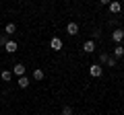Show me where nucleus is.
I'll list each match as a JSON object with an SVG mask.
<instances>
[{"label": "nucleus", "mask_w": 124, "mask_h": 115, "mask_svg": "<svg viewBox=\"0 0 124 115\" xmlns=\"http://www.w3.org/2000/svg\"><path fill=\"white\" fill-rule=\"evenodd\" d=\"M101 72H103V68L99 66V64H91V68H89V74H91L93 78H99V76H101Z\"/></svg>", "instance_id": "1"}, {"label": "nucleus", "mask_w": 124, "mask_h": 115, "mask_svg": "<svg viewBox=\"0 0 124 115\" xmlns=\"http://www.w3.org/2000/svg\"><path fill=\"white\" fill-rule=\"evenodd\" d=\"M112 39L116 41V45L122 43V39H124V29H114V33H112Z\"/></svg>", "instance_id": "2"}, {"label": "nucleus", "mask_w": 124, "mask_h": 115, "mask_svg": "<svg viewBox=\"0 0 124 115\" xmlns=\"http://www.w3.org/2000/svg\"><path fill=\"white\" fill-rule=\"evenodd\" d=\"M50 47H52L54 51H60V49H62V39H60V37H52V41H50Z\"/></svg>", "instance_id": "3"}, {"label": "nucleus", "mask_w": 124, "mask_h": 115, "mask_svg": "<svg viewBox=\"0 0 124 115\" xmlns=\"http://www.w3.org/2000/svg\"><path fill=\"white\" fill-rule=\"evenodd\" d=\"M10 72H13L15 76H19V78H21V76H25V66H23V64H15Z\"/></svg>", "instance_id": "4"}, {"label": "nucleus", "mask_w": 124, "mask_h": 115, "mask_svg": "<svg viewBox=\"0 0 124 115\" xmlns=\"http://www.w3.org/2000/svg\"><path fill=\"white\" fill-rule=\"evenodd\" d=\"M83 51L93 53V51H95V41H93V39H87V41L83 43Z\"/></svg>", "instance_id": "5"}, {"label": "nucleus", "mask_w": 124, "mask_h": 115, "mask_svg": "<svg viewBox=\"0 0 124 115\" xmlns=\"http://www.w3.org/2000/svg\"><path fill=\"white\" fill-rule=\"evenodd\" d=\"M66 33L68 35H79V25H77V23H68L66 25Z\"/></svg>", "instance_id": "6"}, {"label": "nucleus", "mask_w": 124, "mask_h": 115, "mask_svg": "<svg viewBox=\"0 0 124 115\" xmlns=\"http://www.w3.org/2000/svg\"><path fill=\"white\" fill-rule=\"evenodd\" d=\"M4 49H6V51H8V53H15V51H17V49H19V43H17V41H13V39H10L8 43L4 45Z\"/></svg>", "instance_id": "7"}, {"label": "nucleus", "mask_w": 124, "mask_h": 115, "mask_svg": "<svg viewBox=\"0 0 124 115\" xmlns=\"http://www.w3.org/2000/svg\"><path fill=\"white\" fill-rule=\"evenodd\" d=\"M108 6H110V13L112 14H118L120 10H122V4H120V2H110Z\"/></svg>", "instance_id": "8"}, {"label": "nucleus", "mask_w": 124, "mask_h": 115, "mask_svg": "<svg viewBox=\"0 0 124 115\" xmlns=\"http://www.w3.org/2000/svg\"><path fill=\"white\" fill-rule=\"evenodd\" d=\"M124 56V47H122V43H118L114 47V53H112V58H116V60H118V58H122Z\"/></svg>", "instance_id": "9"}, {"label": "nucleus", "mask_w": 124, "mask_h": 115, "mask_svg": "<svg viewBox=\"0 0 124 115\" xmlns=\"http://www.w3.org/2000/svg\"><path fill=\"white\" fill-rule=\"evenodd\" d=\"M17 84H19V86H21V89H27V86H29V84H31V80L27 78V76H21V78L17 80Z\"/></svg>", "instance_id": "10"}, {"label": "nucleus", "mask_w": 124, "mask_h": 115, "mask_svg": "<svg viewBox=\"0 0 124 115\" xmlns=\"http://www.w3.org/2000/svg\"><path fill=\"white\" fill-rule=\"evenodd\" d=\"M0 78H2V82H8V80L13 78V72L10 70H2L0 72Z\"/></svg>", "instance_id": "11"}, {"label": "nucleus", "mask_w": 124, "mask_h": 115, "mask_svg": "<svg viewBox=\"0 0 124 115\" xmlns=\"http://www.w3.org/2000/svg\"><path fill=\"white\" fill-rule=\"evenodd\" d=\"M44 70H41V68H35V70H33V78L37 80V82H39V80H44Z\"/></svg>", "instance_id": "12"}, {"label": "nucleus", "mask_w": 124, "mask_h": 115, "mask_svg": "<svg viewBox=\"0 0 124 115\" xmlns=\"http://www.w3.org/2000/svg\"><path fill=\"white\" fill-rule=\"evenodd\" d=\"M15 31H17V25H15V23H8V25H6V29H4V33H6V35H13V33Z\"/></svg>", "instance_id": "13"}, {"label": "nucleus", "mask_w": 124, "mask_h": 115, "mask_svg": "<svg viewBox=\"0 0 124 115\" xmlns=\"http://www.w3.org/2000/svg\"><path fill=\"white\" fill-rule=\"evenodd\" d=\"M108 60H110V53H108V51L99 53V64H108Z\"/></svg>", "instance_id": "14"}, {"label": "nucleus", "mask_w": 124, "mask_h": 115, "mask_svg": "<svg viewBox=\"0 0 124 115\" xmlns=\"http://www.w3.org/2000/svg\"><path fill=\"white\" fill-rule=\"evenodd\" d=\"M8 41H10V37L6 35V33H4V35H0V45H6Z\"/></svg>", "instance_id": "15"}, {"label": "nucleus", "mask_w": 124, "mask_h": 115, "mask_svg": "<svg viewBox=\"0 0 124 115\" xmlns=\"http://www.w3.org/2000/svg\"><path fill=\"white\" fill-rule=\"evenodd\" d=\"M116 64H118V60L110 56V60H108V64H106V66H110V68H116Z\"/></svg>", "instance_id": "16"}, {"label": "nucleus", "mask_w": 124, "mask_h": 115, "mask_svg": "<svg viewBox=\"0 0 124 115\" xmlns=\"http://www.w3.org/2000/svg\"><path fill=\"white\" fill-rule=\"evenodd\" d=\"M62 115H72V107H64V109H62Z\"/></svg>", "instance_id": "17"}]
</instances>
